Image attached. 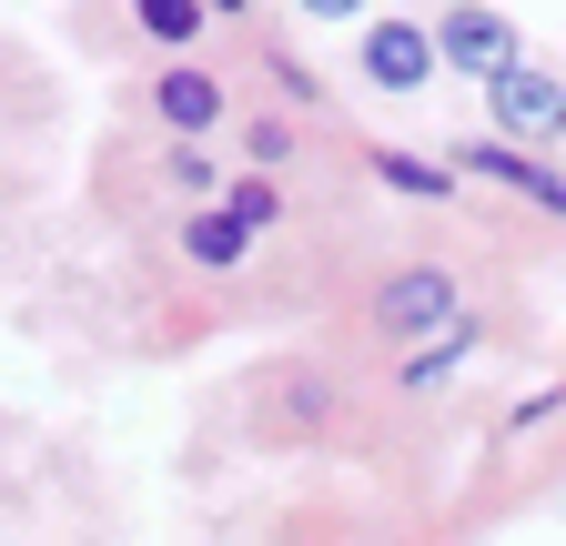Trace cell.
Returning a JSON list of instances; mask_svg holds the SVG:
<instances>
[{
    "label": "cell",
    "instance_id": "8992f818",
    "mask_svg": "<svg viewBox=\"0 0 566 546\" xmlns=\"http://www.w3.org/2000/svg\"><path fill=\"white\" fill-rule=\"evenodd\" d=\"M455 172H465V182H506V192H526V202H536V213H556V223H566V172H546V162H536V153H516V143H465V153H455Z\"/></svg>",
    "mask_w": 566,
    "mask_h": 546
},
{
    "label": "cell",
    "instance_id": "30bf717a",
    "mask_svg": "<svg viewBox=\"0 0 566 546\" xmlns=\"http://www.w3.org/2000/svg\"><path fill=\"white\" fill-rule=\"evenodd\" d=\"M294 143H304V132H294V122H283V112H253V122H243V162H253L263 182H273L283 162H294Z\"/></svg>",
    "mask_w": 566,
    "mask_h": 546
},
{
    "label": "cell",
    "instance_id": "52a82bcc",
    "mask_svg": "<svg viewBox=\"0 0 566 546\" xmlns=\"http://www.w3.org/2000/svg\"><path fill=\"white\" fill-rule=\"evenodd\" d=\"M153 122L182 132V143H192V132H212V122H223V82H212L202 61H172V72L153 82Z\"/></svg>",
    "mask_w": 566,
    "mask_h": 546
},
{
    "label": "cell",
    "instance_id": "6da1fadb",
    "mask_svg": "<svg viewBox=\"0 0 566 546\" xmlns=\"http://www.w3.org/2000/svg\"><path fill=\"white\" fill-rule=\"evenodd\" d=\"M375 334H395V345H446V334H465V284L446 263H405L375 284Z\"/></svg>",
    "mask_w": 566,
    "mask_h": 546
},
{
    "label": "cell",
    "instance_id": "4fadbf2b",
    "mask_svg": "<svg viewBox=\"0 0 566 546\" xmlns=\"http://www.w3.org/2000/svg\"><path fill=\"white\" fill-rule=\"evenodd\" d=\"M172 192H192V213H202V202H223L233 182H223V172H212V162H202L192 143H172Z\"/></svg>",
    "mask_w": 566,
    "mask_h": 546
},
{
    "label": "cell",
    "instance_id": "7c38bea8",
    "mask_svg": "<svg viewBox=\"0 0 566 546\" xmlns=\"http://www.w3.org/2000/svg\"><path fill=\"white\" fill-rule=\"evenodd\" d=\"M223 213H233L243 233H273V223H283V182H263V172H243V182L223 192Z\"/></svg>",
    "mask_w": 566,
    "mask_h": 546
},
{
    "label": "cell",
    "instance_id": "277c9868",
    "mask_svg": "<svg viewBox=\"0 0 566 546\" xmlns=\"http://www.w3.org/2000/svg\"><path fill=\"white\" fill-rule=\"evenodd\" d=\"M436 51L455 61V72H475L485 92L506 82V72H526V51H516V21H506V11H436Z\"/></svg>",
    "mask_w": 566,
    "mask_h": 546
},
{
    "label": "cell",
    "instance_id": "9c48e42d",
    "mask_svg": "<svg viewBox=\"0 0 566 546\" xmlns=\"http://www.w3.org/2000/svg\"><path fill=\"white\" fill-rule=\"evenodd\" d=\"M465 345H475V334H446V345H415V355L395 365V385H405V395H436V385H455Z\"/></svg>",
    "mask_w": 566,
    "mask_h": 546
},
{
    "label": "cell",
    "instance_id": "ba28073f",
    "mask_svg": "<svg viewBox=\"0 0 566 546\" xmlns=\"http://www.w3.org/2000/svg\"><path fill=\"white\" fill-rule=\"evenodd\" d=\"M182 253H192L202 273H233V263L253 253V233L223 213V202H202V213H182Z\"/></svg>",
    "mask_w": 566,
    "mask_h": 546
},
{
    "label": "cell",
    "instance_id": "7a4b0ae2",
    "mask_svg": "<svg viewBox=\"0 0 566 546\" xmlns=\"http://www.w3.org/2000/svg\"><path fill=\"white\" fill-rule=\"evenodd\" d=\"M253 416H263V435H273V445H324V426L344 416V395H334V375H324V365H273V375H263V395H253Z\"/></svg>",
    "mask_w": 566,
    "mask_h": 546
},
{
    "label": "cell",
    "instance_id": "3957f363",
    "mask_svg": "<svg viewBox=\"0 0 566 546\" xmlns=\"http://www.w3.org/2000/svg\"><path fill=\"white\" fill-rule=\"evenodd\" d=\"M485 122H495V143H516V153H556L566 143V82L556 72H506L485 92Z\"/></svg>",
    "mask_w": 566,
    "mask_h": 546
},
{
    "label": "cell",
    "instance_id": "5b68a950",
    "mask_svg": "<svg viewBox=\"0 0 566 546\" xmlns=\"http://www.w3.org/2000/svg\"><path fill=\"white\" fill-rule=\"evenodd\" d=\"M436 72H446L436 21H375V31H365V82H375V92H424Z\"/></svg>",
    "mask_w": 566,
    "mask_h": 546
},
{
    "label": "cell",
    "instance_id": "5bb4252c",
    "mask_svg": "<svg viewBox=\"0 0 566 546\" xmlns=\"http://www.w3.org/2000/svg\"><path fill=\"white\" fill-rule=\"evenodd\" d=\"M132 21H142V31H153V41H172V51H182V41L202 31V11H192V0H142V11H132Z\"/></svg>",
    "mask_w": 566,
    "mask_h": 546
},
{
    "label": "cell",
    "instance_id": "8fae6325",
    "mask_svg": "<svg viewBox=\"0 0 566 546\" xmlns=\"http://www.w3.org/2000/svg\"><path fill=\"white\" fill-rule=\"evenodd\" d=\"M375 172H385V182H395V192H424V202H446V192H455V182H465V172H455V162H415V153H375Z\"/></svg>",
    "mask_w": 566,
    "mask_h": 546
}]
</instances>
